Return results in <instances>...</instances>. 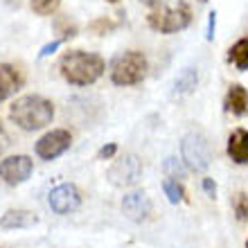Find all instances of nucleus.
<instances>
[{
  "label": "nucleus",
  "mask_w": 248,
  "mask_h": 248,
  "mask_svg": "<svg viewBox=\"0 0 248 248\" xmlns=\"http://www.w3.org/2000/svg\"><path fill=\"white\" fill-rule=\"evenodd\" d=\"M59 75L65 84L75 88H88L106 75V61L102 54L88 52L81 47L65 50L59 59Z\"/></svg>",
  "instance_id": "nucleus-1"
},
{
  "label": "nucleus",
  "mask_w": 248,
  "mask_h": 248,
  "mask_svg": "<svg viewBox=\"0 0 248 248\" xmlns=\"http://www.w3.org/2000/svg\"><path fill=\"white\" fill-rule=\"evenodd\" d=\"M54 115H57L54 102L47 99L46 95H36V93H30V95L14 99L12 106H9L12 124H16L20 131H27V133L47 129L52 124Z\"/></svg>",
  "instance_id": "nucleus-2"
},
{
  "label": "nucleus",
  "mask_w": 248,
  "mask_h": 248,
  "mask_svg": "<svg viewBox=\"0 0 248 248\" xmlns=\"http://www.w3.org/2000/svg\"><path fill=\"white\" fill-rule=\"evenodd\" d=\"M149 75V59L142 50H124L108 63V79L113 86L131 88L140 86Z\"/></svg>",
  "instance_id": "nucleus-3"
},
{
  "label": "nucleus",
  "mask_w": 248,
  "mask_h": 248,
  "mask_svg": "<svg viewBox=\"0 0 248 248\" xmlns=\"http://www.w3.org/2000/svg\"><path fill=\"white\" fill-rule=\"evenodd\" d=\"M192 18H194L192 5L185 0H178L171 7H154L147 14V25L158 34H178L192 25Z\"/></svg>",
  "instance_id": "nucleus-4"
},
{
  "label": "nucleus",
  "mask_w": 248,
  "mask_h": 248,
  "mask_svg": "<svg viewBox=\"0 0 248 248\" xmlns=\"http://www.w3.org/2000/svg\"><path fill=\"white\" fill-rule=\"evenodd\" d=\"M181 160L192 171H203L212 160V144L201 131H189L181 140Z\"/></svg>",
  "instance_id": "nucleus-5"
},
{
  "label": "nucleus",
  "mask_w": 248,
  "mask_h": 248,
  "mask_svg": "<svg viewBox=\"0 0 248 248\" xmlns=\"http://www.w3.org/2000/svg\"><path fill=\"white\" fill-rule=\"evenodd\" d=\"M142 171H144L142 158L138 154H124L120 158H113V165L106 171V178H108V183L113 187L131 189L140 183Z\"/></svg>",
  "instance_id": "nucleus-6"
},
{
  "label": "nucleus",
  "mask_w": 248,
  "mask_h": 248,
  "mask_svg": "<svg viewBox=\"0 0 248 248\" xmlns=\"http://www.w3.org/2000/svg\"><path fill=\"white\" fill-rule=\"evenodd\" d=\"M72 140H75V138H72L70 129H63V126H59V129H50L34 142V154H36V158H41V160L52 163V160L61 158L65 151L70 149Z\"/></svg>",
  "instance_id": "nucleus-7"
},
{
  "label": "nucleus",
  "mask_w": 248,
  "mask_h": 248,
  "mask_svg": "<svg viewBox=\"0 0 248 248\" xmlns=\"http://www.w3.org/2000/svg\"><path fill=\"white\" fill-rule=\"evenodd\" d=\"M81 203H84V192L77 183H61L50 189V194H47V205L52 208L54 215L77 212Z\"/></svg>",
  "instance_id": "nucleus-8"
},
{
  "label": "nucleus",
  "mask_w": 248,
  "mask_h": 248,
  "mask_svg": "<svg viewBox=\"0 0 248 248\" xmlns=\"http://www.w3.org/2000/svg\"><path fill=\"white\" fill-rule=\"evenodd\" d=\"M32 171H34V160L27 154H14V156H5L0 160V178L9 187L27 183Z\"/></svg>",
  "instance_id": "nucleus-9"
},
{
  "label": "nucleus",
  "mask_w": 248,
  "mask_h": 248,
  "mask_svg": "<svg viewBox=\"0 0 248 248\" xmlns=\"http://www.w3.org/2000/svg\"><path fill=\"white\" fill-rule=\"evenodd\" d=\"M122 210L131 221L142 223V221H149L151 215H154V203H151L147 192H142V189H131V192H126V194L122 196Z\"/></svg>",
  "instance_id": "nucleus-10"
},
{
  "label": "nucleus",
  "mask_w": 248,
  "mask_h": 248,
  "mask_svg": "<svg viewBox=\"0 0 248 248\" xmlns=\"http://www.w3.org/2000/svg\"><path fill=\"white\" fill-rule=\"evenodd\" d=\"M23 84H25V77L18 65L0 63V102L14 97L23 88Z\"/></svg>",
  "instance_id": "nucleus-11"
},
{
  "label": "nucleus",
  "mask_w": 248,
  "mask_h": 248,
  "mask_svg": "<svg viewBox=\"0 0 248 248\" xmlns=\"http://www.w3.org/2000/svg\"><path fill=\"white\" fill-rule=\"evenodd\" d=\"M226 154L235 165H248V129L237 126L230 131L228 142H226Z\"/></svg>",
  "instance_id": "nucleus-12"
},
{
  "label": "nucleus",
  "mask_w": 248,
  "mask_h": 248,
  "mask_svg": "<svg viewBox=\"0 0 248 248\" xmlns=\"http://www.w3.org/2000/svg\"><path fill=\"white\" fill-rule=\"evenodd\" d=\"M223 108L226 113L235 118H246L248 115V88L244 84H230L228 93L223 97Z\"/></svg>",
  "instance_id": "nucleus-13"
},
{
  "label": "nucleus",
  "mask_w": 248,
  "mask_h": 248,
  "mask_svg": "<svg viewBox=\"0 0 248 248\" xmlns=\"http://www.w3.org/2000/svg\"><path fill=\"white\" fill-rule=\"evenodd\" d=\"M39 223V217L32 210L12 208L0 217V228L2 230H20V228H32Z\"/></svg>",
  "instance_id": "nucleus-14"
},
{
  "label": "nucleus",
  "mask_w": 248,
  "mask_h": 248,
  "mask_svg": "<svg viewBox=\"0 0 248 248\" xmlns=\"http://www.w3.org/2000/svg\"><path fill=\"white\" fill-rule=\"evenodd\" d=\"M52 32L57 34V39L61 43L77 39L79 36V23L72 18L70 14H54L52 16Z\"/></svg>",
  "instance_id": "nucleus-15"
},
{
  "label": "nucleus",
  "mask_w": 248,
  "mask_h": 248,
  "mask_svg": "<svg viewBox=\"0 0 248 248\" xmlns=\"http://www.w3.org/2000/svg\"><path fill=\"white\" fill-rule=\"evenodd\" d=\"M228 63L235 65L239 72L248 70V36H242L228 47Z\"/></svg>",
  "instance_id": "nucleus-16"
},
{
  "label": "nucleus",
  "mask_w": 248,
  "mask_h": 248,
  "mask_svg": "<svg viewBox=\"0 0 248 248\" xmlns=\"http://www.w3.org/2000/svg\"><path fill=\"white\" fill-rule=\"evenodd\" d=\"M196 84H199V70L196 68H185L178 75L176 84H174V91H176V95H189L196 88Z\"/></svg>",
  "instance_id": "nucleus-17"
},
{
  "label": "nucleus",
  "mask_w": 248,
  "mask_h": 248,
  "mask_svg": "<svg viewBox=\"0 0 248 248\" xmlns=\"http://www.w3.org/2000/svg\"><path fill=\"white\" fill-rule=\"evenodd\" d=\"M118 27V20H113L111 16H97V18H93L88 23V32L93 36H111Z\"/></svg>",
  "instance_id": "nucleus-18"
},
{
  "label": "nucleus",
  "mask_w": 248,
  "mask_h": 248,
  "mask_svg": "<svg viewBox=\"0 0 248 248\" xmlns=\"http://www.w3.org/2000/svg\"><path fill=\"white\" fill-rule=\"evenodd\" d=\"M163 192L167 196L170 203H181L187 201V192L183 187V181H176V178H165L163 181Z\"/></svg>",
  "instance_id": "nucleus-19"
},
{
  "label": "nucleus",
  "mask_w": 248,
  "mask_h": 248,
  "mask_svg": "<svg viewBox=\"0 0 248 248\" xmlns=\"http://www.w3.org/2000/svg\"><path fill=\"white\" fill-rule=\"evenodd\" d=\"M30 9H32L34 16H54L59 14L61 9V0H30Z\"/></svg>",
  "instance_id": "nucleus-20"
},
{
  "label": "nucleus",
  "mask_w": 248,
  "mask_h": 248,
  "mask_svg": "<svg viewBox=\"0 0 248 248\" xmlns=\"http://www.w3.org/2000/svg\"><path fill=\"white\" fill-rule=\"evenodd\" d=\"M187 167H185L183 160H178L176 156H170L167 160H165V174H167V178H176V181H183L185 174H187Z\"/></svg>",
  "instance_id": "nucleus-21"
},
{
  "label": "nucleus",
  "mask_w": 248,
  "mask_h": 248,
  "mask_svg": "<svg viewBox=\"0 0 248 248\" xmlns=\"http://www.w3.org/2000/svg\"><path fill=\"white\" fill-rule=\"evenodd\" d=\"M232 212L237 221H248V192H237L232 196Z\"/></svg>",
  "instance_id": "nucleus-22"
},
{
  "label": "nucleus",
  "mask_w": 248,
  "mask_h": 248,
  "mask_svg": "<svg viewBox=\"0 0 248 248\" xmlns=\"http://www.w3.org/2000/svg\"><path fill=\"white\" fill-rule=\"evenodd\" d=\"M115 156H118V144L115 142L104 144V147L97 151V160H113Z\"/></svg>",
  "instance_id": "nucleus-23"
},
{
  "label": "nucleus",
  "mask_w": 248,
  "mask_h": 248,
  "mask_svg": "<svg viewBox=\"0 0 248 248\" xmlns=\"http://www.w3.org/2000/svg\"><path fill=\"white\" fill-rule=\"evenodd\" d=\"M61 46V41L59 39H54V41H50V43H46V46L41 47V52H39V57H47V54H52L57 47Z\"/></svg>",
  "instance_id": "nucleus-24"
},
{
  "label": "nucleus",
  "mask_w": 248,
  "mask_h": 248,
  "mask_svg": "<svg viewBox=\"0 0 248 248\" xmlns=\"http://www.w3.org/2000/svg\"><path fill=\"white\" fill-rule=\"evenodd\" d=\"M9 147V136H7L5 126H2V122H0V156L5 154V149Z\"/></svg>",
  "instance_id": "nucleus-25"
},
{
  "label": "nucleus",
  "mask_w": 248,
  "mask_h": 248,
  "mask_svg": "<svg viewBox=\"0 0 248 248\" xmlns=\"http://www.w3.org/2000/svg\"><path fill=\"white\" fill-rule=\"evenodd\" d=\"M203 189L208 192V196H212V199H215V194H217V185L212 183V178H203Z\"/></svg>",
  "instance_id": "nucleus-26"
},
{
  "label": "nucleus",
  "mask_w": 248,
  "mask_h": 248,
  "mask_svg": "<svg viewBox=\"0 0 248 248\" xmlns=\"http://www.w3.org/2000/svg\"><path fill=\"white\" fill-rule=\"evenodd\" d=\"M215 25H217V14L212 12L208 18V39L212 41V36H215Z\"/></svg>",
  "instance_id": "nucleus-27"
},
{
  "label": "nucleus",
  "mask_w": 248,
  "mask_h": 248,
  "mask_svg": "<svg viewBox=\"0 0 248 248\" xmlns=\"http://www.w3.org/2000/svg\"><path fill=\"white\" fill-rule=\"evenodd\" d=\"M5 5H9L12 9H18V7L23 5V0H5Z\"/></svg>",
  "instance_id": "nucleus-28"
},
{
  "label": "nucleus",
  "mask_w": 248,
  "mask_h": 248,
  "mask_svg": "<svg viewBox=\"0 0 248 248\" xmlns=\"http://www.w3.org/2000/svg\"><path fill=\"white\" fill-rule=\"evenodd\" d=\"M140 2H142V5H147V7H151V9L160 5V0H140Z\"/></svg>",
  "instance_id": "nucleus-29"
},
{
  "label": "nucleus",
  "mask_w": 248,
  "mask_h": 248,
  "mask_svg": "<svg viewBox=\"0 0 248 248\" xmlns=\"http://www.w3.org/2000/svg\"><path fill=\"white\" fill-rule=\"evenodd\" d=\"M106 2H108V5H118L120 0H106Z\"/></svg>",
  "instance_id": "nucleus-30"
},
{
  "label": "nucleus",
  "mask_w": 248,
  "mask_h": 248,
  "mask_svg": "<svg viewBox=\"0 0 248 248\" xmlns=\"http://www.w3.org/2000/svg\"><path fill=\"white\" fill-rule=\"evenodd\" d=\"M199 2H208V0H199Z\"/></svg>",
  "instance_id": "nucleus-31"
},
{
  "label": "nucleus",
  "mask_w": 248,
  "mask_h": 248,
  "mask_svg": "<svg viewBox=\"0 0 248 248\" xmlns=\"http://www.w3.org/2000/svg\"><path fill=\"white\" fill-rule=\"evenodd\" d=\"M246 248H248V239H246Z\"/></svg>",
  "instance_id": "nucleus-32"
}]
</instances>
